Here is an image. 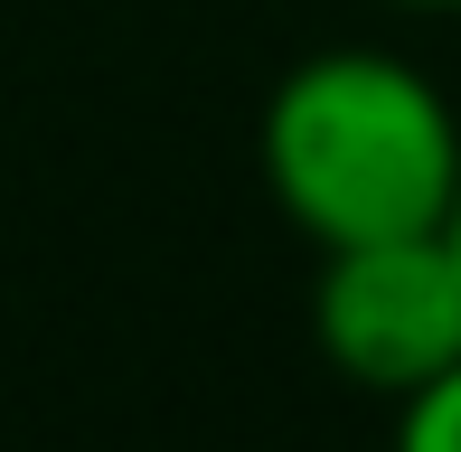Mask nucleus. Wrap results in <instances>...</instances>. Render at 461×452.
I'll use <instances>...</instances> for the list:
<instances>
[{
    "label": "nucleus",
    "instance_id": "7ed1b4c3",
    "mask_svg": "<svg viewBox=\"0 0 461 452\" xmlns=\"http://www.w3.org/2000/svg\"><path fill=\"white\" fill-rule=\"evenodd\" d=\"M395 452H461V358L395 405Z\"/></svg>",
    "mask_w": 461,
    "mask_h": 452
},
{
    "label": "nucleus",
    "instance_id": "20e7f679",
    "mask_svg": "<svg viewBox=\"0 0 461 452\" xmlns=\"http://www.w3.org/2000/svg\"><path fill=\"white\" fill-rule=\"evenodd\" d=\"M443 245L461 255V189H452V208H443Z\"/></svg>",
    "mask_w": 461,
    "mask_h": 452
},
{
    "label": "nucleus",
    "instance_id": "f257e3e1",
    "mask_svg": "<svg viewBox=\"0 0 461 452\" xmlns=\"http://www.w3.org/2000/svg\"><path fill=\"white\" fill-rule=\"evenodd\" d=\"M264 189L311 245L424 236L461 189V113L395 48H321L264 95Z\"/></svg>",
    "mask_w": 461,
    "mask_h": 452
},
{
    "label": "nucleus",
    "instance_id": "f03ea898",
    "mask_svg": "<svg viewBox=\"0 0 461 452\" xmlns=\"http://www.w3.org/2000/svg\"><path fill=\"white\" fill-rule=\"evenodd\" d=\"M311 339L358 396L405 405L461 358V255L443 226L424 236H367V245H321L311 274Z\"/></svg>",
    "mask_w": 461,
    "mask_h": 452
},
{
    "label": "nucleus",
    "instance_id": "39448f33",
    "mask_svg": "<svg viewBox=\"0 0 461 452\" xmlns=\"http://www.w3.org/2000/svg\"><path fill=\"white\" fill-rule=\"evenodd\" d=\"M395 10H424V19H452L461 0H395Z\"/></svg>",
    "mask_w": 461,
    "mask_h": 452
}]
</instances>
